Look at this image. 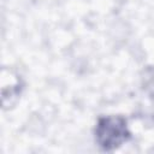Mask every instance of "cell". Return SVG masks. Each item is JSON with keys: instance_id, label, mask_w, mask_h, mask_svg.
Segmentation results:
<instances>
[{"instance_id": "1", "label": "cell", "mask_w": 154, "mask_h": 154, "mask_svg": "<svg viewBox=\"0 0 154 154\" xmlns=\"http://www.w3.org/2000/svg\"><path fill=\"white\" fill-rule=\"evenodd\" d=\"M131 134L126 119L120 116H106L97 120L95 140L103 150H114L128 142Z\"/></svg>"}, {"instance_id": "2", "label": "cell", "mask_w": 154, "mask_h": 154, "mask_svg": "<svg viewBox=\"0 0 154 154\" xmlns=\"http://www.w3.org/2000/svg\"><path fill=\"white\" fill-rule=\"evenodd\" d=\"M18 76H13L8 71V78H10V84H8V90H1L2 91V105L5 107L10 106L13 103V101L17 99V96L20 94V79L17 78ZM2 85H6L2 83Z\"/></svg>"}]
</instances>
